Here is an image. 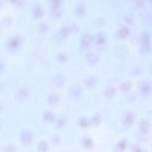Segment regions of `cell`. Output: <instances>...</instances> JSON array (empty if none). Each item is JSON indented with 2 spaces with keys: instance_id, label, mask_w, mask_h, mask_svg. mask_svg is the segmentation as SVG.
<instances>
[{
  "instance_id": "6da1fadb",
  "label": "cell",
  "mask_w": 152,
  "mask_h": 152,
  "mask_svg": "<svg viewBox=\"0 0 152 152\" xmlns=\"http://www.w3.org/2000/svg\"><path fill=\"white\" fill-rule=\"evenodd\" d=\"M25 43L23 37L19 34L10 36L6 40L4 44L6 50L10 53H14L20 51Z\"/></svg>"
},
{
  "instance_id": "7a4b0ae2",
  "label": "cell",
  "mask_w": 152,
  "mask_h": 152,
  "mask_svg": "<svg viewBox=\"0 0 152 152\" xmlns=\"http://www.w3.org/2000/svg\"><path fill=\"white\" fill-rule=\"evenodd\" d=\"M72 34L70 22H69L63 24L53 33L52 39L55 44L60 45Z\"/></svg>"
},
{
  "instance_id": "3957f363",
  "label": "cell",
  "mask_w": 152,
  "mask_h": 152,
  "mask_svg": "<svg viewBox=\"0 0 152 152\" xmlns=\"http://www.w3.org/2000/svg\"><path fill=\"white\" fill-rule=\"evenodd\" d=\"M137 94L142 99H148L151 97L152 83L151 79L144 78L140 80L136 86Z\"/></svg>"
},
{
  "instance_id": "277c9868",
  "label": "cell",
  "mask_w": 152,
  "mask_h": 152,
  "mask_svg": "<svg viewBox=\"0 0 152 152\" xmlns=\"http://www.w3.org/2000/svg\"><path fill=\"white\" fill-rule=\"evenodd\" d=\"M29 11L32 19L38 22L42 20L45 15V11L41 3L38 0H32L29 3Z\"/></svg>"
},
{
  "instance_id": "5b68a950",
  "label": "cell",
  "mask_w": 152,
  "mask_h": 152,
  "mask_svg": "<svg viewBox=\"0 0 152 152\" xmlns=\"http://www.w3.org/2000/svg\"><path fill=\"white\" fill-rule=\"evenodd\" d=\"M151 36L150 33L147 31L142 32L139 39L140 46L138 51L141 55H146L151 52Z\"/></svg>"
},
{
  "instance_id": "8992f818",
  "label": "cell",
  "mask_w": 152,
  "mask_h": 152,
  "mask_svg": "<svg viewBox=\"0 0 152 152\" xmlns=\"http://www.w3.org/2000/svg\"><path fill=\"white\" fill-rule=\"evenodd\" d=\"M93 44L96 46L98 51L105 50L108 46V39L105 33L102 31L98 32L93 35Z\"/></svg>"
},
{
  "instance_id": "52a82bcc",
  "label": "cell",
  "mask_w": 152,
  "mask_h": 152,
  "mask_svg": "<svg viewBox=\"0 0 152 152\" xmlns=\"http://www.w3.org/2000/svg\"><path fill=\"white\" fill-rule=\"evenodd\" d=\"M137 116L135 113L132 110L124 111L120 118V123L122 128L125 130L131 128L134 124Z\"/></svg>"
},
{
  "instance_id": "ba28073f",
  "label": "cell",
  "mask_w": 152,
  "mask_h": 152,
  "mask_svg": "<svg viewBox=\"0 0 152 152\" xmlns=\"http://www.w3.org/2000/svg\"><path fill=\"white\" fill-rule=\"evenodd\" d=\"M18 138L20 144L24 147H28L33 143L34 139L33 132L28 129H21L18 133Z\"/></svg>"
},
{
  "instance_id": "9c48e42d",
  "label": "cell",
  "mask_w": 152,
  "mask_h": 152,
  "mask_svg": "<svg viewBox=\"0 0 152 152\" xmlns=\"http://www.w3.org/2000/svg\"><path fill=\"white\" fill-rule=\"evenodd\" d=\"M84 89L83 86L78 83L70 85L67 90V94L69 97L74 101L80 99L83 96Z\"/></svg>"
},
{
  "instance_id": "30bf717a",
  "label": "cell",
  "mask_w": 152,
  "mask_h": 152,
  "mask_svg": "<svg viewBox=\"0 0 152 152\" xmlns=\"http://www.w3.org/2000/svg\"><path fill=\"white\" fill-rule=\"evenodd\" d=\"M88 12L87 6L85 3L79 1L76 3L72 8V13L76 18L82 19L86 16Z\"/></svg>"
},
{
  "instance_id": "8fae6325",
  "label": "cell",
  "mask_w": 152,
  "mask_h": 152,
  "mask_svg": "<svg viewBox=\"0 0 152 152\" xmlns=\"http://www.w3.org/2000/svg\"><path fill=\"white\" fill-rule=\"evenodd\" d=\"M31 93V90L29 87L26 86H22L15 92L14 96L15 100L20 103L25 102L29 98Z\"/></svg>"
},
{
  "instance_id": "7c38bea8",
  "label": "cell",
  "mask_w": 152,
  "mask_h": 152,
  "mask_svg": "<svg viewBox=\"0 0 152 152\" xmlns=\"http://www.w3.org/2000/svg\"><path fill=\"white\" fill-rule=\"evenodd\" d=\"M66 79L65 77L60 74L52 76L49 80V83L52 87L56 88H61L66 85Z\"/></svg>"
},
{
  "instance_id": "4fadbf2b",
  "label": "cell",
  "mask_w": 152,
  "mask_h": 152,
  "mask_svg": "<svg viewBox=\"0 0 152 152\" xmlns=\"http://www.w3.org/2000/svg\"><path fill=\"white\" fill-rule=\"evenodd\" d=\"M80 144L84 149L91 151L95 148V142L92 137L90 134H85L80 138Z\"/></svg>"
},
{
  "instance_id": "5bb4252c",
  "label": "cell",
  "mask_w": 152,
  "mask_h": 152,
  "mask_svg": "<svg viewBox=\"0 0 152 152\" xmlns=\"http://www.w3.org/2000/svg\"><path fill=\"white\" fill-rule=\"evenodd\" d=\"M115 56L118 59L125 60L128 57L129 51L127 47L123 44L117 45L114 48Z\"/></svg>"
},
{
  "instance_id": "9a60e30c",
  "label": "cell",
  "mask_w": 152,
  "mask_h": 152,
  "mask_svg": "<svg viewBox=\"0 0 152 152\" xmlns=\"http://www.w3.org/2000/svg\"><path fill=\"white\" fill-rule=\"evenodd\" d=\"M80 44L81 48L84 50L91 48L93 45V35L87 32L83 33L80 38Z\"/></svg>"
},
{
  "instance_id": "2e32d148",
  "label": "cell",
  "mask_w": 152,
  "mask_h": 152,
  "mask_svg": "<svg viewBox=\"0 0 152 152\" xmlns=\"http://www.w3.org/2000/svg\"><path fill=\"white\" fill-rule=\"evenodd\" d=\"M62 99L61 94L57 91H52L49 93L46 98L47 104L51 107H55L60 103Z\"/></svg>"
},
{
  "instance_id": "e0dca14e",
  "label": "cell",
  "mask_w": 152,
  "mask_h": 152,
  "mask_svg": "<svg viewBox=\"0 0 152 152\" xmlns=\"http://www.w3.org/2000/svg\"><path fill=\"white\" fill-rule=\"evenodd\" d=\"M117 88L113 85H107L102 91V96L105 99L110 101L113 100L115 97Z\"/></svg>"
},
{
  "instance_id": "ac0fdd59",
  "label": "cell",
  "mask_w": 152,
  "mask_h": 152,
  "mask_svg": "<svg viewBox=\"0 0 152 152\" xmlns=\"http://www.w3.org/2000/svg\"><path fill=\"white\" fill-rule=\"evenodd\" d=\"M85 88L88 90L95 89L98 85L99 81L97 77L94 75H90L86 77L83 81Z\"/></svg>"
},
{
  "instance_id": "d6986e66",
  "label": "cell",
  "mask_w": 152,
  "mask_h": 152,
  "mask_svg": "<svg viewBox=\"0 0 152 152\" xmlns=\"http://www.w3.org/2000/svg\"><path fill=\"white\" fill-rule=\"evenodd\" d=\"M69 121L68 116L65 114H62L57 118L53 124V128L56 130H60L67 125Z\"/></svg>"
},
{
  "instance_id": "ffe728a7",
  "label": "cell",
  "mask_w": 152,
  "mask_h": 152,
  "mask_svg": "<svg viewBox=\"0 0 152 152\" xmlns=\"http://www.w3.org/2000/svg\"><path fill=\"white\" fill-rule=\"evenodd\" d=\"M84 60L88 65L91 66H94L99 63L100 58L96 53L91 51H89L85 54Z\"/></svg>"
},
{
  "instance_id": "44dd1931",
  "label": "cell",
  "mask_w": 152,
  "mask_h": 152,
  "mask_svg": "<svg viewBox=\"0 0 152 152\" xmlns=\"http://www.w3.org/2000/svg\"><path fill=\"white\" fill-rule=\"evenodd\" d=\"M65 14L63 7L49 10L48 17L53 21H57L61 19Z\"/></svg>"
},
{
  "instance_id": "7402d4cb",
  "label": "cell",
  "mask_w": 152,
  "mask_h": 152,
  "mask_svg": "<svg viewBox=\"0 0 152 152\" xmlns=\"http://www.w3.org/2000/svg\"><path fill=\"white\" fill-rule=\"evenodd\" d=\"M137 127L138 132L143 134H148L151 129V123L147 119H142L138 122Z\"/></svg>"
},
{
  "instance_id": "603a6c76",
  "label": "cell",
  "mask_w": 152,
  "mask_h": 152,
  "mask_svg": "<svg viewBox=\"0 0 152 152\" xmlns=\"http://www.w3.org/2000/svg\"><path fill=\"white\" fill-rule=\"evenodd\" d=\"M129 142L126 137H123L119 140L115 144L113 151L115 152H124L128 148Z\"/></svg>"
},
{
  "instance_id": "cb8c5ba5",
  "label": "cell",
  "mask_w": 152,
  "mask_h": 152,
  "mask_svg": "<svg viewBox=\"0 0 152 152\" xmlns=\"http://www.w3.org/2000/svg\"><path fill=\"white\" fill-rule=\"evenodd\" d=\"M57 116L52 110L47 109L45 110L42 116V120L43 123L47 125L53 124Z\"/></svg>"
},
{
  "instance_id": "d4e9b609",
  "label": "cell",
  "mask_w": 152,
  "mask_h": 152,
  "mask_svg": "<svg viewBox=\"0 0 152 152\" xmlns=\"http://www.w3.org/2000/svg\"><path fill=\"white\" fill-rule=\"evenodd\" d=\"M50 27V25L48 22L42 20L37 22L36 25L37 31L39 35H44L49 32Z\"/></svg>"
},
{
  "instance_id": "484cf974",
  "label": "cell",
  "mask_w": 152,
  "mask_h": 152,
  "mask_svg": "<svg viewBox=\"0 0 152 152\" xmlns=\"http://www.w3.org/2000/svg\"><path fill=\"white\" fill-rule=\"evenodd\" d=\"M130 30L128 27L123 26L116 31L115 36L117 39L123 40L127 39L130 36Z\"/></svg>"
},
{
  "instance_id": "4316f807",
  "label": "cell",
  "mask_w": 152,
  "mask_h": 152,
  "mask_svg": "<svg viewBox=\"0 0 152 152\" xmlns=\"http://www.w3.org/2000/svg\"><path fill=\"white\" fill-rule=\"evenodd\" d=\"M76 124L77 126L83 130H87L91 126L90 118L86 115H82L78 117Z\"/></svg>"
},
{
  "instance_id": "83f0119b",
  "label": "cell",
  "mask_w": 152,
  "mask_h": 152,
  "mask_svg": "<svg viewBox=\"0 0 152 152\" xmlns=\"http://www.w3.org/2000/svg\"><path fill=\"white\" fill-rule=\"evenodd\" d=\"M133 87L132 82L129 80H125L118 85L117 89L122 93L127 94L131 92Z\"/></svg>"
},
{
  "instance_id": "f1b7e54d",
  "label": "cell",
  "mask_w": 152,
  "mask_h": 152,
  "mask_svg": "<svg viewBox=\"0 0 152 152\" xmlns=\"http://www.w3.org/2000/svg\"><path fill=\"white\" fill-rule=\"evenodd\" d=\"M55 60L56 63L60 65L67 63L69 59V54L66 52L61 51L58 52L55 56Z\"/></svg>"
},
{
  "instance_id": "f546056e",
  "label": "cell",
  "mask_w": 152,
  "mask_h": 152,
  "mask_svg": "<svg viewBox=\"0 0 152 152\" xmlns=\"http://www.w3.org/2000/svg\"><path fill=\"white\" fill-rule=\"evenodd\" d=\"M65 0H45L49 10L63 7Z\"/></svg>"
},
{
  "instance_id": "4dcf8cb0",
  "label": "cell",
  "mask_w": 152,
  "mask_h": 152,
  "mask_svg": "<svg viewBox=\"0 0 152 152\" xmlns=\"http://www.w3.org/2000/svg\"><path fill=\"white\" fill-rule=\"evenodd\" d=\"M91 126L97 127L102 123L103 118L102 115L98 113L94 115L90 118Z\"/></svg>"
},
{
  "instance_id": "1f68e13d",
  "label": "cell",
  "mask_w": 152,
  "mask_h": 152,
  "mask_svg": "<svg viewBox=\"0 0 152 152\" xmlns=\"http://www.w3.org/2000/svg\"><path fill=\"white\" fill-rule=\"evenodd\" d=\"M50 146L48 142L44 140L40 141L37 143V150L39 152H48L50 149Z\"/></svg>"
},
{
  "instance_id": "d6a6232c",
  "label": "cell",
  "mask_w": 152,
  "mask_h": 152,
  "mask_svg": "<svg viewBox=\"0 0 152 152\" xmlns=\"http://www.w3.org/2000/svg\"><path fill=\"white\" fill-rule=\"evenodd\" d=\"M0 20L3 28L10 27L13 24L14 21L12 17L8 15L4 16Z\"/></svg>"
},
{
  "instance_id": "836d02e7",
  "label": "cell",
  "mask_w": 152,
  "mask_h": 152,
  "mask_svg": "<svg viewBox=\"0 0 152 152\" xmlns=\"http://www.w3.org/2000/svg\"><path fill=\"white\" fill-rule=\"evenodd\" d=\"M129 73L132 77L137 78L142 75V70L140 66L137 65L134 66L130 69Z\"/></svg>"
},
{
  "instance_id": "e575fe53",
  "label": "cell",
  "mask_w": 152,
  "mask_h": 152,
  "mask_svg": "<svg viewBox=\"0 0 152 152\" xmlns=\"http://www.w3.org/2000/svg\"><path fill=\"white\" fill-rule=\"evenodd\" d=\"M2 152H17L18 151L17 146L12 143H8L5 144L1 148Z\"/></svg>"
},
{
  "instance_id": "d590c367",
  "label": "cell",
  "mask_w": 152,
  "mask_h": 152,
  "mask_svg": "<svg viewBox=\"0 0 152 152\" xmlns=\"http://www.w3.org/2000/svg\"><path fill=\"white\" fill-rule=\"evenodd\" d=\"M50 140L52 145L54 146H58L61 144L62 139L61 136L60 134H54L50 136Z\"/></svg>"
},
{
  "instance_id": "8d00e7d4",
  "label": "cell",
  "mask_w": 152,
  "mask_h": 152,
  "mask_svg": "<svg viewBox=\"0 0 152 152\" xmlns=\"http://www.w3.org/2000/svg\"><path fill=\"white\" fill-rule=\"evenodd\" d=\"M28 4V0H17L13 6L16 9L21 10L25 9Z\"/></svg>"
},
{
  "instance_id": "74e56055",
  "label": "cell",
  "mask_w": 152,
  "mask_h": 152,
  "mask_svg": "<svg viewBox=\"0 0 152 152\" xmlns=\"http://www.w3.org/2000/svg\"><path fill=\"white\" fill-rule=\"evenodd\" d=\"M129 150L132 152H147V150L142 148L140 145L136 143H132L129 144Z\"/></svg>"
},
{
  "instance_id": "f35d334b",
  "label": "cell",
  "mask_w": 152,
  "mask_h": 152,
  "mask_svg": "<svg viewBox=\"0 0 152 152\" xmlns=\"http://www.w3.org/2000/svg\"><path fill=\"white\" fill-rule=\"evenodd\" d=\"M135 139L138 142L145 143L148 142L149 138V134H144L138 132L134 135Z\"/></svg>"
},
{
  "instance_id": "ab89813d",
  "label": "cell",
  "mask_w": 152,
  "mask_h": 152,
  "mask_svg": "<svg viewBox=\"0 0 152 152\" xmlns=\"http://www.w3.org/2000/svg\"><path fill=\"white\" fill-rule=\"evenodd\" d=\"M73 34H77L80 31V28L78 24L74 21H70Z\"/></svg>"
},
{
  "instance_id": "60d3db41",
  "label": "cell",
  "mask_w": 152,
  "mask_h": 152,
  "mask_svg": "<svg viewBox=\"0 0 152 152\" xmlns=\"http://www.w3.org/2000/svg\"><path fill=\"white\" fill-rule=\"evenodd\" d=\"M95 26L98 28L104 27L106 24V21L102 18H99L96 20L95 22Z\"/></svg>"
},
{
  "instance_id": "b9f144b4",
  "label": "cell",
  "mask_w": 152,
  "mask_h": 152,
  "mask_svg": "<svg viewBox=\"0 0 152 152\" xmlns=\"http://www.w3.org/2000/svg\"><path fill=\"white\" fill-rule=\"evenodd\" d=\"M145 5L142 0H137L134 4V7L136 10H139L142 8Z\"/></svg>"
},
{
  "instance_id": "7bdbcfd3",
  "label": "cell",
  "mask_w": 152,
  "mask_h": 152,
  "mask_svg": "<svg viewBox=\"0 0 152 152\" xmlns=\"http://www.w3.org/2000/svg\"><path fill=\"white\" fill-rule=\"evenodd\" d=\"M5 66L4 61L0 58V77L4 74L5 69Z\"/></svg>"
},
{
  "instance_id": "ee69618b",
  "label": "cell",
  "mask_w": 152,
  "mask_h": 152,
  "mask_svg": "<svg viewBox=\"0 0 152 152\" xmlns=\"http://www.w3.org/2000/svg\"><path fill=\"white\" fill-rule=\"evenodd\" d=\"M124 21L128 25L132 26L134 23V20L133 18L130 16L127 15L125 17Z\"/></svg>"
},
{
  "instance_id": "f6af8a7d",
  "label": "cell",
  "mask_w": 152,
  "mask_h": 152,
  "mask_svg": "<svg viewBox=\"0 0 152 152\" xmlns=\"http://www.w3.org/2000/svg\"><path fill=\"white\" fill-rule=\"evenodd\" d=\"M17 0H4L5 3H7L13 5Z\"/></svg>"
},
{
  "instance_id": "bcb514c9",
  "label": "cell",
  "mask_w": 152,
  "mask_h": 152,
  "mask_svg": "<svg viewBox=\"0 0 152 152\" xmlns=\"http://www.w3.org/2000/svg\"><path fill=\"white\" fill-rule=\"evenodd\" d=\"M4 104L0 102V114H1L4 111Z\"/></svg>"
},
{
  "instance_id": "7dc6e473",
  "label": "cell",
  "mask_w": 152,
  "mask_h": 152,
  "mask_svg": "<svg viewBox=\"0 0 152 152\" xmlns=\"http://www.w3.org/2000/svg\"><path fill=\"white\" fill-rule=\"evenodd\" d=\"M5 4L4 0H0V10L3 9Z\"/></svg>"
},
{
  "instance_id": "c3c4849f",
  "label": "cell",
  "mask_w": 152,
  "mask_h": 152,
  "mask_svg": "<svg viewBox=\"0 0 152 152\" xmlns=\"http://www.w3.org/2000/svg\"><path fill=\"white\" fill-rule=\"evenodd\" d=\"M3 28L0 20V34L1 33Z\"/></svg>"
},
{
  "instance_id": "681fc988",
  "label": "cell",
  "mask_w": 152,
  "mask_h": 152,
  "mask_svg": "<svg viewBox=\"0 0 152 152\" xmlns=\"http://www.w3.org/2000/svg\"><path fill=\"white\" fill-rule=\"evenodd\" d=\"M4 86V84L2 82L0 81V90H1Z\"/></svg>"
},
{
  "instance_id": "f907efd6",
  "label": "cell",
  "mask_w": 152,
  "mask_h": 152,
  "mask_svg": "<svg viewBox=\"0 0 152 152\" xmlns=\"http://www.w3.org/2000/svg\"><path fill=\"white\" fill-rule=\"evenodd\" d=\"M2 123L0 120V131L1 130L2 128Z\"/></svg>"
},
{
  "instance_id": "816d5d0a",
  "label": "cell",
  "mask_w": 152,
  "mask_h": 152,
  "mask_svg": "<svg viewBox=\"0 0 152 152\" xmlns=\"http://www.w3.org/2000/svg\"><path fill=\"white\" fill-rule=\"evenodd\" d=\"M149 1H151V0H149Z\"/></svg>"
}]
</instances>
